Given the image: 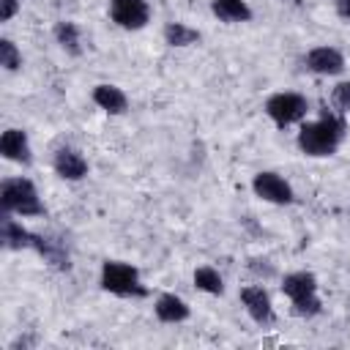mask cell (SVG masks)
Segmentation results:
<instances>
[{
  "label": "cell",
  "instance_id": "1",
  "mask_svg": "<svg viewBox=\"0 0 350 350\" xmlns=\"http://www.w3.org/2000/svg\"><path fill=\"white\" fill-rule=\"evenodd\" d=\"M342 134H345V123L336 115L323 112L320 120H312V123H304L301 126V131H298V148L306 156H331L339 148Z\"/></svg>",
  "mask_w": 350,
  "mask_h": 350
},
{
  "label": "cell",
  "instance_id": "2",
  "mask_svg": "<svg viewBox=\"0 0 350 350\" xmlns=\"http://www.w3.org/2000/svg\"><path fill=\"white\" fill-rule=\"evenodd\" d=\"M284 295L293 301V312L298 317H314L320 312V298H317V279L306 271L287 273L282 282Z\"/></svg>",
  "mask_w": 350,
  "mask_h": 350
},
{
  "label": "cell",
  "instance_id": "3",
  "mask_svg": "<svg viewBox=\"0 0 350 350\" xmlns=\"http://www.w3.org/2000/svg\"><path fill=\"white\" fill-rule=\"evenodd\" d=\"M0 200H3V208L8 213H19V216H41L44 213L38 191H36V186L27 178L5 180L3 189H0Z\"/></svg>",
  "mask_w": 350,
  "mask_h": 350
},
{
  "label": "cell",
  "instance_id": "4",
  "mask_svg": "<svg viewBox=\"0 0 350 350\" xmlns=\"http://www.w3.org/2000/svg\"><path fill=\"white\" fill-rule=\"evenodd\" d=\"M101 287L115 295H137V298L148 295V290L139 284L137 268L129 262H118V260H107L101 265Z\"/></svg>",
  "mask_w": 350,
  "mask_h": 350
},
{
  "label": "cell",
  "instance_id": "5",
  "mask_svg": "<svg viewBox=\"0 0 350 350\" xmlns=\"http://www.w3.org/2000/svg\"><path fill=\"white\" fill-rule=\"evenodd\" d=\"M265 112L276 126H290L306 115V98L298 93H273L265 101Z\"/></svg>",
  "mask_w": 350,
  "mask_h": 350
},
{
  "label": "cell",
  "instance_id": "6",
  "mask_svg": "<svg viewBox=\"0 0 350 350\" xmlns=\"http://www.w3.org/2000/svg\"><path fill=\"white\" fill-rule=\"evenodd\" d=\"M109 16L115 25L126 30H139L150 19V8L145 0H112L109 3Z\"/></svg>",
  "mask_w": 350,
  "mask_h": 350
},
{
  "label": "cell",
  "instance_id": "7",
  "mask_svg": "<svg viewBox=\"0 0 350 350\" xmlns=\"http://www.w3.org/2000/svg\"><path fill=\"white\" fill-rule=\"evenodd\" d=\"M252 189L257 197L268 200V202H276V205H287L293 202V189L284 178H279L276 172H257L254 180H252Z\"/></svg>",
  "mask_w": 350,
  "mask_h": 350
},
{
  "label": "cell",
  "instance_id": "8",
  "mask_svg": "<svg viewBox=\"0 0 350 350\" xmlns=\"http://www.w3.org/2000/svg\"><path fill=\"white\" fill-rule=\"evenodd\" d=\"M241 301H243V306H246V312H249V317L254 323L265 325V323L273 320V306H271V298H268V293L262 287H243L241 290Z\"/></svg>",
  "mask_w": 350,
  "mask_h": 350
},
{
  "label": "cell",
  "instance_id": "9",
  "mask_svg": "<svg viewBox=\"0 0 350 350\" xmlns=\"http://www.w3.org/2000/svg\"><path fill=\"white\" fill-rule=\"evenodd\" d=\"M306 66H309L314 74L334 77V74H342L345 57H342V52H336L334 46H314V49L306 55Z\"/></svg>",
  "mask_w": 350,
  "mask_h": 350
},
{
  "label": "cell",
  "instance_id": "10",
  "mask_svg": "<svg viewBox=\"0 0 350 350\" xmlns=\"http://www.w3.org/2000/svg\"><path fill=\"white\" fill-rule=\"evenodd\" d=\"M55 172L66 180H79L88 175V161L82 159V153H77L74 148H60L55 153Z\"/></svg>",
  "mask_w": 350,
  "mask_h": 350
},
{
  "label": "cell",
  "instance_id": "11",
  "mask_svg": "<svg viewBox=\"0 0 350 350\" xmlns=\"http://www.w3.org/2000/svg\"><path fill=\"white\" fill-rule=\"evenodd\" d=\"M0 153H3L8 161L30 164V145H27V134H25L22 129H8V131L0 137Z\"/></svg>",
  "mask_w": 350,
  "mask_h": 350
},
{
  "label": "cell",
  "instance_id": "12",
  "mask_svg": "<svg viewBox=\"0 0 350 350\" xmlns=\"http://www.w3.org/2000/svg\"><path fill=\"white\" fill-rule=\"evenodd\" d=\"M93 101H96L101 109H107L109 115H120V112H126V107H129L126 93H123L120 88H115V85H96Z\"/></svg>",
  "mask_w": 350,
  "mask_h": 350
},
{
  "label": "cell",
  "instance_id": "13",
  "mask_svg": "<svg viewBox=\"0 0 350 350\" xmlns=\"http://www.w3.org/2000/svg\"><path fill=\"white\" fill-rule=\"evenodd\" d=\"M156 317H159L161 323H180V320L189 317V306H186L183 298H178V295H172V293H164V295H159V301H156Z\"/></svg>",
  "mask_w": 350,
  "mask_h": 350
},
{
  "label": "cell",
  "instance_id": "14",
  "mask_svg": "<svg viewBox=\"0 0 350 350\" xmlns=\"http://www.w3.org/2000/svg\"><path fill=\"white\" fill-rule=\"evenodd\" d=\"M3 241H5L8 249H33L36 232H27V230H25L22 224H16V221L8 216V211H5V216H3Z\"/></svg>",
  "mask_w": 350,
  "mask_h": 350
},
{
  "label": "cell",
  "instance_id": "15",
  "mask_svg": "<svg viewBox=\"0 0 350 350\" xmlns=\"http://www.w3.org/2000/svg\"><path fill=\"white\" fill-rule=\"evenodd\" d=\"M211 11L221 22H246V19H252V8L246 5V0H213Z\"/></svg>",
  "mask_w": 350,
  "mask_h": 350
},
{
  "label": "cell",
  "instance_id": "16",
  "mask_svg": "<svg viewBox=\"0 0 350 350\" xmlns=\"http://www.w3.org/2000/svg\"><path fill=\"white\" fill-rule=\"evenodd\" d=\"M33 249L38 252V254H44L52 265H57V268H68V252H66V246L60 243V241H55V238H46V235H36V243H33Z\"/></svg>",
  "mask_w": 350,
  "mask_h": 350
},
{
  "label": "cell",
  "instance_id": "17",
  "mask_svg": "<svg viewBox=\"0 0 350 350\" xmlns=\"http://www.w3.org/2000/svg\"><path fill=\"white\" fill-rule=\"evenodd\" d=\"M194 284H197L202 293H211V295H221V293H224V282H221L219 271L211 268V265H202V268L194 271Z\"/></svg>",
  "mask_w": 350,
  "mask_h": 350
},
{
  "label": "cell",
  "instance_id": "18",
  "mask_svg": "<svg viewBox=\"0 0 350 350\" xmlns=\"http://www.w3.org/2000/svg\"><path fill=\"white\" fill-rule=\"evenodd\" d=\"M164 38H167L170 46H189V44H194L200 38V33L186 27V25H180V22H170L164 27Z\"/></svg>",
  "mask_w": 350,
  "mask_h": 350
},
{
  "label": "cell",
  "instance_id": "19",
  "mask_svg": "<svg viewBox=\"0 0 350 350\" xmlns=\"http://www.w3.org/2000/svg\"><path fill=\"white\" fill-rule=\"evenodd\" d=\"M55 38H57V44H60L66 52L79 55V30H77L74 22H57V25H55Z\"/></svg>",
  "mask_w": 350,
  "mask_h": 350
},
{
  "label": "cell",
  "instance_id": "20",
  "mask_svg": "<svg viewBox=\"0 0 350 350\" xmlns=\"http://www.w3.org/2000/svg\"><path fill=\"white\" fill-rule=\"evenodd\" d=\"M0 63H3L5 71H16V68L22 66V55L16 52L14 41H8V38L0 41Z\"/></svg>",
  "mask_w": 350,
  "mask_h": 350
},
{
  "label": "cell",
  "instance_id": "21",
  "mask_svg": "<svg viewBox=\"0 0 350 350\" xmlns=\"http://www.w3.org/2000/svg\"><path fill=\"white\" fill-rule=\"evenodd\" d=\"M334 107L342 109V112H350V82H339L334 88Z\"/></svg>",
  "mask_w": 350,
  "mask_h": 350
},
{
  "label": "cell",
  "instance_id": "22",
  "mask_svg": "<svg viewBox=\"0 0 350 350\" xmlns=\"http://www.w3.org/2000/svg\"><path fill=\"white\" fill-rule=\"evenodd\" d=\"M0 3H3V11H0V19H3V22H8V19H11L14 14H16V8H19V3H16V0H0Z\"/></svg>",
  "mask_w": 350,
  "mask_h": 350
},
{
  "label": "cell",
  "instance_id": "23",
  "mask_svg": "<svg viewBox=\"0 0 350 350\" xmlns=\"http://www.w3.org/2000/svg\"><path fill=\"white\" fill-rule=\"evenodd\" d=\"M336 14L350 19V0H336Z\"/></svg>",
  "mask_w": 350,
  "mask_h": 350
}]
</instances>
